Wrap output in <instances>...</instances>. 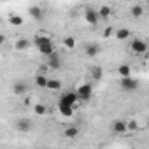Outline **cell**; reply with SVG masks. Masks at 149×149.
Wrapping results in <instances>:
<instances>
[{
  "label": "cell",
  "instance_id": "6da1fadb",
  "mask_svg": "<svg viewBox=\"0 0 149 149\" xmlns=\"http://www.w3.org/2000/svg\"><path fill=\"white\" fill-rule=\"evenodd\" d=\"M119 86H121V90H123V91H126V93H132V91L139 90V86H140V81H139V79H133L132 76H126V77H121V81H119Z\"/></svg>",
  "mask_w": 149,
  "mask_h": 149
},
{
  "label": "cell",
  "instance_id": "7a4b0ae2",
  "mask_svg": "<svg viewBox=\"0 0 149 149\" xmlns=\"http://www.w3.org/2000/svg\"><path fill=\"white\" fill-rule=\"evenodd\" d=\"M76 95H77V100H83V102H88L91 97H93V86L91 84H81L79 88H77V91H76Z\"/></svg>",
  "mask_w": 149,
  "mask_h": 149
},
{
  "label": "cell",
  "instance_id": "3957f363",
  "mask_svg": "<svg viewBox=\"0 0 149 149\" xmlns=\"http://www.w3.org/2000/svg\"><path fill=\"white\" fill-rule=\"evenodd\" d=\"M130 49H132V53L133 54H146V51H147V44L142 40V39H133L132 40V44H130Z\"/></svg>",
  "mask_w": 149,
  "mask_h": 149
},
{
  "label": "cell",
  "instance_id": "277c9868",
  "mask_svg": "<svg viewBox=\"0 0 149 149\" xmlns=\"http://www.w3.org/2000/svg\"><path fill=\"white\" fill-rule=\"evenodd\" d=\"M84 19H86V23H90L91 26H97L98 21H100L97 9H93V7H86V9H84Z\"/></svg>",
  "mask_w": 149,
  "mask_h": 149
},
{
  "label": "cell",
  "instance_id": "5b68a950",
  "mask_svg": "<svg viewBox=\"0 0 149 149\" xmlns=\"http://www.w3.org/2000/svg\"><path fill=\"white\" fill-rule=\"evenodd\" d=\"M47 67L53 68V70H58L61 67V56H60V53L56 49L51 54H47Z\"/></svg>",
  "mask_w": 149,
  "mask_h": 149
},
{
  "label": "cell",
  "instance_id": "8992f818",
  "mask_svg": "<svg viewBox=\"0 0 149 149\" xmlns=\"http://www.w3.org/2000/svg\"><path fill=\"white\" fill-rule=\"evenodd\" d=\"M77 102H79V100H77V95L72 93V91H68V93H65V95L61 97L60 105H70V107L76 109V104H77Z\"/></svg>",
  "mask_w": 149,
  "mask_h": 149
},
{
  "label": "cell",
  "instance_id": "52a82bcc",
  "mask_svg": "<svg viewBox=\"0 0 149 149\" xmlns=\"http://www.w3.org/2000/svg\"><path fill=\"white\" fill-rule=\"evenodd\" d=\"M111 130H112L116 135H123V133H126V132H128V130H126V121H123V119H114Z\"/></svg>",
  "mask_w": 149,
  "mask_h": 149
},
{
  "label": "cell",
  "instance_id": "ba28073f",
  "mask_svg": "<svg viewBox=\"0 0 149 149\" xmlns=\"http://www.w3.org/2000/svg\"><path fill=\"white\" fill-rule=\"evenodd\" d=\"M26 91H28V86H26L25 81H16V83L13 84V93H14L16 97H23Z\"/></svg>",
  "mask_w": 149,
  "mask_h": 149
},
{
  "label": "cell",
  "instance_id": "9c48e42d",
  "mask_svg": "<svg viewBox=\"0 0 149 149\" xmlns=\"http://www.w3.org/2000/svg\"><path fill=\"white\" fill-rule=\"evenodd\" d=\"M28 11H30V16H32L35 21H42V19H44V11H42L39 6H32Z\"/></svg>",
  "mask_w": 149,
  "mask_h": 149
},
{
  "label": "cell",
  "instance_id": "30bf717a",
  "mask_svg": "<svg viewBox=\"0 0 149 149\" xmlns=\"http://www.w3.org/2000/svg\"><path fill=\"white\" fill-rule=\"evenodd\" d=\"M84 51H86V56L93 58V56H97V54L100 53V46H98V44H95V42H90V44H86Z\"/></svg>",
  "mask_w": 149,
  "mask_h": 149
},
{
  "label": "cell",
  "instance_id": "8fae6325",
  "mask_svg": "<svg viewBox=\"0 0 149 149\" xmlns=\"http://www.w3.org/2000/svg\"><path fill=\"white\" fill-rule=\"evenodd\" d=\"M16 128H18V132L26 133V132L32 130V121H30V119H19V121L16 123Z\"/></svg>",
  "mask_w": 149,
  "mask_h": 149
},
{
  "label": "cell",
  "instance_id": "7c38bea8",
  "mask_svg": "<svg viewBox=\"0 0 149 149\" xmlns=\"http://www.w3.org/2000/svg\"><path fill=\"white\" fill-rule=\"evenodd\" d=\"M63 135L67 139H76V137H79V128L77 126H68V128H65Z\"/></svg>",
  "mask_w": 149,
  "mask_h": 149
},
{
  "label": "cell",
  "instance_id": "4fadbf2b",
  "mask_svg": "<svg viewBox=\"0 0 149 149\" xmlns=\"http://www.w3.org/2000/svg\"><path fill=\"white\" fill-rule=\"evenodd\" d=\"M53 40L49 39V37H44V35H35V39H33V44L37 46V47H42V46H46V44H51Z\"/></svg>",
  "mask_w": 149,
  "mask_h": 149
},
{
  "label": "cell",
  "instance_id": "5bb4252c",
  "mask_svg": "<svg viewBox=\"0 0 149 149\" xmlns=\"http://www.w3.org/2000/svg\"><path fill=\"white\" fill-rule=\"evenodd\" d=\"M28 47H30V40H28V39H25V37H23V39H19V40L14 44V49H16V51H26Z\"/></svg>",
  "mask_w": 149,
  "mask_h": 149
},
{
  "label": "cell",
  "instance_id": "9a60e30c",
  "mask_svg": "<svg viewBox=\"0 0 149 149\" xmlns=\"http://www.w3.org/2000/svg\"><path fill=\"white\" fill-rule=\"evenodd\" d=\"M97 13H98V18H100V19H109V16H111V7H109V6H102L100 9H97Z\"/></svg>",
  "mask_w": 149,
  "mask_h": 149
},
{
  "label": "cell",
  "instance_id": "2e32d148",
  "mask_svg": "<svg viewBox=\"0 0 149 149\" xmlns=\"http://www.w3.org/2000/svg\"><path fill=\"white\" fill-rule=\"evenodd\" d=\"M90 76H91L95 81H100V79H102V68L97 67V65H93V67L90 68Z\"/></svg>",
  "mask_w": 149,
  "mask_h": 149
},
{
  "label": "cell",
  "instance_id": "e0dca14e",
  "mask_svg": "<svg viewBox=\"0 0 149 149\" xmlns=\"http://www.w3.org/2000/svg\"><path fill=\"white\" fill-rule=\"evenodd\" d=\"M46 88H49V90H53V91H58V90H61V83H60L58 79H47Z\"/></svg>",
  "mask_w": 149,
  "mask_h": 149
},
{
  "label": "cell",
  "instance_id": "ac0fdd59",
  "mask_svg": "<svg viewBox=\"0 0 149 149\" xmlns=\"http://www.w3.org/2000/svg\"><path fill=\"white\" fill-rule=\"evenodd\" d=\"M118 72H119V76H121V77H126V76H130V74H132V68H130V65L121 63V65L118 67Z\"/></svg>",
  "mask_w": 149,
  "mask_h": 149
},
{
  "label": "cell",
  "instance_id": "d6986e66",
  "mask_svg": "<svg viewBox=\"0 0 149 149\" xmlns=\"http://www.w3.org/2000/svg\"><path fill=\"white\" fill-rule=\"evenodd\" d=\"M58 109H60L61 116H65V118H72L74 116V107H70V105H60Z\"/></svg>",
  "mask_w": 149,
  "mask_h": 149
},
{
  "label": "cell",
  "instance_id": "ffe728a7",
  "mask_svg": "<svg viewBox=\"0 0 149 149\" xmlns=\"http://www.w3.org/2000/svg\"><path fill=\"white\" fill-rule=\"evenodd\" d=\"M9 23H11L13 26H21V25H23V18L18 16V14H11V16H9Z\"/></svg>",
  "mask_w": 149,
  "mask_h": 149
},
{
  "label": "cell",
  "instance_id": "44dd1931",
  "mask_svg": "<svg viewBox=\"0 0 149 149\" xmlns=\"http://www.w3.org/2000/svg\"><path fill=\"white\" fill-rule=\"evenodd\" d=\"M128 37H130V30H128V28H119V30H116V39L125 40V39H128Z\"/></svg>",
  "mask_w": 149,
  "mask_h": 149
},
{
  "label": "cell",
  "instance_id": "7402d4cb",
  "mask_svg": "<svg viewBox=\"0 0 149 149\" xmlns=\"http://www.w3.org/2000/svg\"><path fill=\"white\" fill-rule=\"evenodd\" d=\"M130 14H132L133 18H140V16L144 14V7H142V6H133V7L130 9Z\"/></svg>",
  "mask_w": 149,
  "mask_h": 149
},
{
  "label": "cell",
  "instance_id": "603a6c76",
  "mask_svg": "<svg viewBox=\"0 0 149 149\" xmlns=\"http://www.w3.org/2000/svg\"><path fill=\"white\" fill-rule=\"evenodd\" d=\"M37 49H39V51H40L44 56H47V54H51V53L54 51V44L51 42V44H46V46H42V47H37Z\"/></svg>",
  "mask_w": 149,
  "mask_h": 149
},
{
  "label": "cell",
  "instance_id": "cb8c5ba5",
  "mask_svg": "<svg viewBox=\"0 0 149 149\" xmlns=\"http://www.w3.org/2000/svg\"><path fill=\"white\" fill-rule=\"evenodd\" d=\"M46 83H47V77L46 76H42V74H37V76H35V84L39 88H46Z\"/></svg>",
  "mask_w": 149,
  "mask_h": 149
},
{
  "label": "cell",
  "instance_id": "d4e9b609",
  "mask_svg": "<svg viewBox=\"0 0 149 149\" xmlns=\"http://www.w3.org/2000/svg\"><path fill=\"white\" fill-rule=\"evenodd\" d=\"M63 46H65V47H68V49L76 47V39H74V37H70V35L63 37Z\"/></svg>",
  "mask_w": 149,
  "mask_h": 149
},
{
  "label": "cell",
  "instance_id": "484cf974",
  "mask_svg": "<svg viewBox=\"0 0 149 149\" xmlns=\"http://www.w3.org/2000/svg\"><path fill=\"white\" fill-rule=\"evenodd\" d=\"M33 111H35L37 116H44V114H46V105H44V104H37V105L33 107Z\"/></svg>",
  "mask_w": 149,
  "mask_h": 149
},
{
  "label": "cell",
  "instance_id": "4316f807",
  "mask_svg": "<svg viewBox=\"0 0 149 149\" xmlns=\"http://www.w3.org/2000/svg\"><path fill=\"white\" fill-rule=\"evenodd\" d=\"M126 130H130V132H137V130H139V125H137V121H135V119H130V121H126Z\"/></svg>",
  "mask_w": 149,
  "mask_h": 149
},
{
  "label": "cell",
  "instance_id": "83f0119b",
  "mask_svg": "<svg viewBox=\"0 0 149 149\" xmlns=\"http://www.w3.org/2000/svg\"><path fill=\"white\" fill-rule=\"evenodd\" d=\"M112 33H114V32H112V28H105V30H104V37H111Z\"/></svg>",
  "mask_w": 149,
  "mask_h": 149
},
{
  "label": "cell",
  "instance_id": "f1b7e54d",
  "mask_svg": "<svg viewBox=\"0 0 149 149\" xmlns=\"http://www.w3.org/2000/svg\"><path fill=\"white\" fill-rule=\"evenodd\" d=\"M4 42H6V35H4V33H0V46H2Z\"/></svg>",
  "mask_w": 149,
  "mask_h": 149
}]
</instances>
